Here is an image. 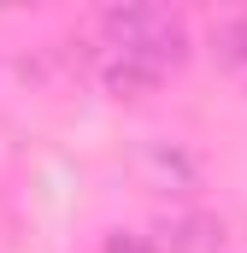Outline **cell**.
Masks as SVG:
<instances>
[{
	"instance_id": "obj_4",
	"label": "cell",
	"mask_w": 247,
	"mask_h": 253,
	"mask_svg": "<svg viewBox=\"0 0 247 253\" xmlns=\"http://www.w3.org/2000/svg\"><path fill=\"white\" fill-rule=\"evenodd\" d=\"M194 230H200L194 218H165L147 230V253H194V242H200Z\"/></svg>"
},
{
	"instance_id": "obj_6",
	"label": "cell",
	"mask_w": 247,
	"mask_h": 253,
	"mask_svg": "<svg viewBox=\"0 0 247 253\" xmlns=\"http://www.w3.org/2000/svg\"><path fill=\"white\" fill-rule=\"evenodd\" d=\"M106 253H147V236H112V242H106Z\"/></svg>"
},
{
	"instance_id": "obj_2",
	"label": "cell",
	"mask_w": 247,
	"mask_h": 253,
	"mask_svg": "<svg viewBox=\"0 0 247 253\" xmlns=\"http://www.w3.org/2000/svg\"><path fill=\"white\" fill-rule=\"evenodd\" d=\"M135 171H141L147 189H159V194H188L200 183V165H194V153L183 141H147L135 153Z\"/></svg>"
},
{
	"instance_id": "obj_1",
	"label": "cell",
	"mask_w": 247,
	"mask_h": 253,
	"mask_svg": "<svg viewBox=\"0 0 247 253\" xmlns=\"http://www.w3.org/2000/svg\"><path fill=\"white\" fill-rule=\"evenodd\" d=\"M106 47H124L135 59H147L153 71H177L188 59V30L183 18L159 12V6H112L106 18Z\"/></svg>"
},
{
	"instance_id": "obj_3",
	"label": "cell",
	"mask_w": 247,
	"mask_h": 253,
	"mask_svg": "<svg viewBox=\"0 0 247 253\" xmlns=\"http://www.w3.org/2000/svg\"><path fill=\"white\" fill-rule=\"evenodd\" d=\"M94 77H100V88H106V94L135 100V94H147L165 71H153L147 59H135V53H124V47H100V53H94Z\"/></svg>"
},
{
	"instance_id": "obj_5",
	"label": "cell",
	"mask_w": 247,
	"mask_h": 253,
	"mask_svg": "<svg viewBox=\"0 0 247 253\" xmlns=\"http://www.w3.org/2000/svg\"><path fill=\"white\" fill-rule=\"evenodd\" d=\"M218 47H224V59L247 77V18H236V24H224V30H218Z\"/></svg>"
}]
</instances>
